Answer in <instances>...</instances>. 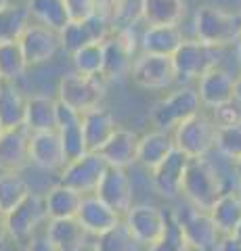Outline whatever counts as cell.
I'll use <instances>...</instances> for the list:
<instances>
[{
	"mask_svg": "<svg viewBox=\"0 0 241 251\" xmlns=\"http://www.w3.org/2000/svg\"><path fill=\"white\" fill-rule=\"evenodd\" d=\"M235 103L241 105V74L235 77Z\"/></svg>",
	"mask_w": 241,
	"mask_h": 251,
	"instance_id": "43",
	"label": "cell"
},
{
	"mask_svg": "<svg viewBox=\"0 0 241 251\" xmlns=\"http://www.w3.org/2000/svg\"><path fill=\"white\" fill-rule=\"evenodd\" d=\"M46 218L49 216H46L44 197L38 193H32L17 209H13L11 214L4 216L6 232H9V237L15 243L27 245L38 234V226H40Z\"/></svg>",
	"mask_w": 241,
	"mask_h": 251,
	"instance_id": "11",
	"label": "cell"
},
{
	"mask_svg": "<svg viewBox=\"0 0 241 251\" xmlns=\"http://www.w3.org/2000/svg\"><path fill=\"white\" fill-rule=\"evenodd\" d=\"M0 82H2V80H0Z\"/></svg>",
	"mask_w": 241,
	"mask_h": 251,
	"instance_id": "51",
	"label": "cell"
},
{
	"mask_svg": "<svg viewBox=\"0 0 241 251\" xmlns=\"http://www.w3.org/2000/svg\"><path fill=\"white\" fill-rule=\"evenodd\" d=\"M26 251H59V249L51 243V239L46 237V232H42V234H36V237L27 243Z\"/></svg>",
	"mask_w": 241,
	"mask_h": 251,
	"instance_id": "41",
	"label": "cell"
},
{
	"mask_svg": "<svg viewBox=\"0 0 241 251\" xmlns=\"http://www.w3.org/2000/svg\"><path fill=\"white\" fill-rule=\"evenodd\" d=\"M130 80L136 88L149 92H164L176 84V74L172 65V57L141 52L132 63Z\"/></svg>",
	"mask_w": 241,
	"mask_h": 251,
	"instance_id": "7",
	"label": "cell"
},
{
	"mask_svg": "<svg viewBox=\"0 0 241 251\" xmlns=\"http://www.w3.org/2000/svg\"><path fill=\"white\" fill-rule=\"evenodd\" d=\"M227 191L224 182L212 163L204 159H191L183 180V197L189 205L201 211H210L220 195Z\"/></svg>",
	"mask_w": 241,
	"mask_h": 251,
	"instance_id": "2",
	"label": "cell"
},
{
	"mask_svg": "<svg viewBox=\"0 0 241 251\" xmlns=\"http://www.w3.org/2000/svg\"><path fill=\"white\" fill-rule=\"evenodd\" d=\"M216 228L222 237H233L235 230L241 224V197L235 193V188L224 191L220 195V199L214 203V207L210 209Z\"/></svg>",
	"mask_w": 241,
	"mask_h": 251,
	"instance_id": "31",
	"label": "cell"
},
{
	"mask_svg": "<svg viewBox=\"0 0 241 251\" xmlns=\"http://www.w3.org/2000/svg\"><path fill=\"white\" fill-rule=\"evenodd\" d=\"M138 140H141V136H138L136 132L126 130V128H118L113 132V136L103 145L99 155L103 157L109 168L126 170L132 163H136Z\"/></svg>",
	"mask_w": 241,
	"mask_h": 251,
	"instance_id": "20",
	"label": "cell"
},
{
	"mask_svg": "<svg viewBox=\"0 0 241 251\" xmlns=\"http://www.w3.org/2000/svg\"><path fill=\"white\" fill-rule=\"evenodd\" d=\"M27 99L17 82H0V124L4 130L26 128Z\"/></svg>",
	"mask_w": 241,
	"mask_h": 251,
	"instance_id": "22",
	"label": "cell"
},
{
	"mask_svg": "<svg viewBox=\"0 0 241 251\" xmlns=\"http://www.w3.org/2000/svg\"><path fill=\"white\" fill-rule=\"evenodd\" d=\"M174 145L189 159H204L216 149V124L206 113H195L176 126L172 132Z\"/></svg>",
	"mask_w": 241,
	"mask_h": 251,
	"instance_id": "6",
	"label": "cell"
},
{
	"mask_svg": "<svg viewBox=\"0 0 241 251\" xmlns=\"http://www.w3.org/2000/svg\"><path fill=\"white\" fill-rule=\"evenodd\" d=\"M6 237H9V232H6V222H4V216H0V243H2Z\"/></svg>",
	"mask_w": 241,
	"mask_h": 251,
	"instance_id": "44",
	"label": "cell"
},
{
	"mask_svg": "<svg viewBox=\"0 0 241 251\" xmlns=\"http://www.w3.org/2000/svg\"><path fill=\"white\" fill-rule=\"evenodd\" d=\"M124 226L132 234V239L136 241V245L149 249L166 232L168 211L149 205V203H138V205H132L128 214L124 216Z\"/></svg>",
	"mask_w": 241,
	"mask_h": 251,
	"instance_id": "10",
	"label": "cell"
},
{
	"mask_svg": "<svg viewBox=\"0 0 241 251\" xmlns=\"http://www.w3.org/2000/svg\"><path fill=\"white\" fill-rule=\"evenodd\" d=\"M233 170H235V176H237V180H241V159H237L235 163H233Z\"/></svg>",
	"mask_w": 241,
	"mask_h": 251,
	"instance_id": "45",
	"label": "cell"
},
{
	"mask_svg": "<svg viewBox=\"0 0 241 251\" xmlns=\"http://www.w3.org/2000/svg\"><path fill=\"white\" fill-rule=\"evenodd\" d=\"M107 163L99 153H84L78 159L65 163V168L59 172V184H65L82 195H95L101 180L107 172Z\"/></svg>",
	"mask_w": 241,
	"mask_h": 251,
	"instance_id": "9",
	"label": "cell"
},
{
	"mask_svg": "<svg viewBox=\"0 0 241 251\" xmlns=\"http://www.w3.org/2000/svg\"><path fill=\"white\" fill-rule=\"evenodd\" d=\"M44 232L59 251H82L90 237L84 230V226L78 222V218L49 220V226H46Z\"/></svg>",
	"mask_w": 241,
	"mask_h": 251,
	"instance_id": "25",
	"label": "cell"
},
{
	"mask_svg": "<svg viewBox=\"0 0 241 251\" xmlns=\"http://www.w3.org/2000/svg\"><path fill=\"white\" fill-rule=\"evenodd\" d=\"M237 63H239V67H241V40L237 42Z\"/></svg>",
	"mask_w": 241,
	"mask_h": 251,
	"instance_id": "47",
	"label": "cell"
},
{
	"mask_svg": "<svg viewBox=\"0 0 241 251\" xmlns=\"http://www.w3.org/2000/svg\"><path fill=\"white\" fill-rule=\"evenodd\" d=\"M134 247H136V241L132 239V234L122 222L111 232L103 234V237H97V243L92 249L95 251H134Z\"/></svg>",
	"mask_w": 241,
	"mask_h": 251,
	"instance_id": "38",
	"label": "cell"
},
{
	"mask_svg": "<svg viewBox=\"0 0 241 251\" xmlns=\"http://www.w3.org/2000/svg\"><path fill=\"white\" fill-rule=\"evenodd\" d=\"M199 100L206 109H218L235 100V77L224 67H214L197 82Z\"/></svg>",
	"mask_w": 241,
	"mask_h": 251,
	"instance_id": "17",
	"label": "cell"
},
{
	"mask_svg": "<svg viewBox=\"0 0 241 251\" xmlns=\"http://www.w3.org/2000/svg\"><path fill=\"white\" fill-rule=\"evenodd\" d=\"M19 44H21V50L26 54V61L29 67L44 65L51 59H55L59 49H63L59 31L38 25L34 21H29V25L23 29V34L19 36Z\"/></svg>",
	"mask_w": 241,
	"mask_h": 251,
	"instance_id": "12",
	"label": "cell"
},
{
	"mask_svg": "<svg viewBox=\"0 0 241 251\" xmlns=\"http://www.w3.org/2000/svg\"><path fill=\"white\" fill-rule=\"evenodd\" d=\"M216 251H241V241L235 237H222Z\"/></svg>",
	"mask_w": 241,
	"mask_h": 251,
	"instance_id": "42",
	"label": "cell"
},
{
	"mask_svg": "<svg viewBox=\"0 0 241 251\" xmlns=\"http://www.w3.org/2000/svg\"><path fill=\"white\" fill-rule=\"evenodd\" d=\"M220 49H212L195 38H185V42L178 46L172 54V65L176 74V84L189 86L191 82H199L210 69L218 67Z\"/></svg>",
	"mask_w": 241,
	"mask_h": 251,
	"instance_id": "3",
	"label": "cell"
},
{
	"mask_svg": "<svg viewBox=\"0 0 241 251\" xmlns=\"http://www.w3.org/2000/svg\"><path fill=\"white\" fill-rule=\"evenodd\" d=\"M2 132H4V128H2V124H0V134H2Z\"/></svg>",
	"mask_w": 241,
	"mask_h": 251,
	"instance_id": "50",
	"label": "cell"
},
{
	"mask_svg": "<svg viewBox=\"0 0 241 251\" xmlns=\"http://www.w3.org/2000/svg\"><path fill=\"white\" fill-rule=\"evenodd\" d=\"M72 21H84L97 15V0H65Z\"/></svg>",
	"mask_w": 241,
	"mask_h": 251,
	"instance_id": "40",
	"label": "cell"
},
{
	"mask_svg": "<svg viewBox=\"0 0 241 251\" xmlns=\"http://www.w3.org/2000/svg\"><path fill=\"white\" fill-rule=\"evenodd\" d=\"M235 193L241 197V180H237V184H235Z\"/></svg>",
	"mask_w": 241,
	"mask_h": 251,
	"instance_id": "48",
	"label": "cell"
},
{
	"mask_svg": "<svg viewBox=\"0 0 241 251\" xmlns=\"http://www.w3.org/2000/svg\"><path fill=\"white\" fill-rule=\"evenodd\" d=\"M189 161L191 159L183 151L174 149L172 155L151 172L153 191L164 199H176L178 195H183V180L187 168H189Z\"/></svg>",
	"mask_w": 241,
	"mask_h": 251,
	"instance_id": "14",
	"label": "cell"
},
{
	"mask_svg": "<svg viewBox=\"0 0 241 251\" xmlns=\"http://www.w3.org/2000/svg\"><path fill=\"white\" fill-rule=\"evenodd\" d=\"M105 88H107V80L103 75L86 77V75L72 72L59 80L57 99L84 115L92 111V109L101 107V103L105 99Z\"/></svg>",
	"mask_w": 241,
	"mask_h": 251,
	"instance_id": "5",
	"label": "cell"
},
{
	"mask_svg": "<svg viewBox=\"0 0 241 251\" xmlns=\"http://www.w3.org/2000/svg\"><path fill=\"white\" fill-rule=\"evenodd\" d=\"M147 251H191L189 243H187V239H185V232H183L181 226H178L172 211H168L166 232L161 234V239L155 243V245H151Z\"/></svg>",
	"mask_w": 241,
	"mask_h": 251,
	"instance_id": "37",
	"label": "cell"
},
{
	"mask_svg": "<svg viewBox=\"0 0 241 251\" xmlns=\"http://www.w3.org/2000/svg\"><path fill=\"white\" fill-rule=\"evenodd\" d=\"M29 132L26 128L4 130L0 134V170L2 172H17L26 170L29 159Z\"/></svg>",
	"mask_w": 241,
	"mask_h": 251,
	"instance_id": "19",
	"label": "cell"
},
{
	"mask_svg": "<svg viewBox=\"0 0 241 251\" xmlns=\"http://www.w3.org/2000/svg\"><path fill=\"white\" fill-rule=\"evenodd\" d=\"M183 42H185V36L178 25L145 27L141 31V52L172 57Z\"/></svg>",
	"mask_w": 241,
	"mask_h": 251,
	"instance_id": "27",
	"label": "cell"
},
{
	"mask_svg": "<svg viewBox=\"0 0 241 251\" xmlns=\"http://www.w3.org/2000/svg\"><path fill=\"white\" fill-rule=\"evenodd\" d=\"M26 130L29 132V134L59 130L57 97H49V94H34V97L27 99Z\"/></svg>",
	"mask_w": 241,
	"mask_h": 251,
	"instance_id": "24",
	"label": "cell"
},
{
	"mask_svg": "<svg viewBox=\"0 0 241 251\" xmlns=\"http://www.w3.org/2000/svg\"><path fill=\"white\" fill-rule=\"evenodd\" d=\"M103 54H105V65H103V77L107 82L120 80L124 75H130L134 54L128 50V46L120 40V36L113 34L103 42Z\"/></svg>",
	"mask_w": 241,
	"mask_h": 251,
	"instance_id": "28",
	"label": "cell"
},
{
	"mask_svg": "<svg viewBox=\"0 0 241 251\" xmlns=\"http://www.w3.org/2000/svg\"><path fill=\"white\" fill-rule=\"evenodd\" d=\"M78 222L84 226L90 237H103V234L111 232L113 228L124 222V216H120L115 209H111L107 203L101 201L97 195H86L82 201L80 214H78Z\"/></svg>",
	"mask_w": 241,
	"mask_h": 251,
	"instance_id": "15",
	"label": "cell"
},
{
	"mask_svg": "<svg viewBox=\"0 0 241 251\" xmlns=\"http://www.w3.org/2000/svg\"><path fill=\"white\" fill-rule=\"evenodd\" d=\"M201 107L204 105L199 100L197 88L178 86V88L170 90V94H166L160 103H155L151 111V122L155 126V130L174 132L178 124H183L191 115L199 113Z\"/></svg>",
	"mask_w": 241,
	"mask_h": 251,
	"instance_id": "4",
	"label": "cell"
},
{
	"mask_svg": "<svg viewBox=\"0 0 241 251\" xmlns=\"http://www.w3.org/2000/svg\"><path fill=\"white\" fill-rule=\"evenodd\" d=\"M11 6H13L11 0H0V13L6 11V9H11Z\"/></svg>",
	"mask_w": 241,
	"mask_h": 251,
	"instance_id": "46",
	"label": "cell"
},
{
	"mask_svg": "<svg viewBox=\"0 0 241 251\" xmlns=\"http://www.w3.org/2000/svg\"><path fill=\"white\" fill-rule=\"evenodd\" d=\"M29 195H32L29 184L21 174H17V172H2L0 174V216H6L13 209H17Z\"/></svg>",
	"mask_w": 241,
	"mask_h": 251,
	"instance_id": "32",
	"label": "cell"
},
{
	"mask_svg": "<svg viewBox=\"0 0 241 251\" xmlns=\"http://www.w3.org/2000/svg\"><path fill=\"white\" fill-rule=\"evenodd\" d=\"M113 34V27L109 21H105L101 15H95L84 21H69V25L61 31V46L74 54L84 46L101 44Z\"/></svg>",
	"mask_w": 241,
	"mask_h": 251,
	"instance_id": "13",
	"label": "cell"
},
{
	"mask_svg": "<svg viewBox=\"0 0 241 251\" xmlns=\"http://www.w3.org/2000/svg\"><path fill=\"white\" fill-rule=\"evenodd\" d=\"M143 2V23L147 27L158 25H178L187 15L185 0H141Z\"/></svg>",
	"mask_w": 241,
	"mask_h": 251,
	"instance_id": "29",
	"label": "cell"
},
{
	"mask_svg": "<svg viewBox=\"0 0 241 251\" xmlns=\"http://www.w3.org/2000/svg\"><path fill=\"white\" fill-rule=\"evenodd\" d=\"M29 159H32L36 168L46 172L63 170L67 163V157H65L63 143H61L59 130L36 132V134L29 136Z\"/></svg>",
	"mask_w": 241,
	"mask_h": 251,
	"instance_id": "18",
	"label": "cell"
},
{
	"mask_svg": "<svg viewBox=\"0 0 241 251\" xmlns=\"http://www.w3.org/2000/svg\"><path fill=\"white\" fill-rule=\"evenodd\" d=\"M212 120L216 124V128H224V126H233L241 122V105L239 103H227L212 111Z\"/></svg>",
	"mask_w": 241,
	"mask_h": 251,
	"instance_id": "39",
	"label": "cell"
},
{
	"mask_svg": "<svg viewBox=\"0 0 241 251\" xmlns=\"http://www.w3.org/2000/svg\"><path fill=\"white\" fill-rule=\"evenodd\" d=\"M97 197L115 209L120 216H126L132 207V180L126 170L122 168H107L99 188L95 191Z\"/></svg>",
	"mask_w": 241,
	"mask_h": 251,
	"instance_id": "16",
	"label": "cell"
},
{
	"mask_svg": "<svg viewBox=\"0 0 241 251\" xmlns=\"http://www.w3.org/2000/svg\"><path fill=\"white\" fill-rule=\"evenodd\" d=\"M239 15H241V13H239Z\"/></svg>",
	"mask_w": 241,
	"mask_h": 251,
	"instance_id": "52",
	"label": "cell"
},
{
	"mask_svg": "<svg viewBox=\"0 0 241 251\" xmlns=\"http://www.w3.org/2000/svg\"><path fill=\"white\" fill-rule=\"evenodd\" d=\"M27 13L29 19L38 25H44L53 31H63L72 17H69L65 0H27Z\"/></svg>",
	"mask_w": 241,
	"mask_h": 251,
	"instance_id": "30",
	"label": "cell"
},
{
	"mask_svg": "<svg viewBox=\"0 0 241 251\" xmlns=\"http://www.w3.org/2000/svg\"><path fill=\"white\" fill-rule=\"evenodd\" d=\"M42 197H44V207H46L49 220H65V218H78L82 201L86 195L57 182L55 186H51Z\"/></svg>",
	"mask_w": 241,
	"mask_h": 251,
	"instance_id": "26",
	"label": "cell"
},
{
	"mask_svg": "<svg viewBox=\"0 0 241 251\" xmlns=\"http://www.w3.org/2000/svg\"><path fill=\"white\" fill-rule=\"evenodd\" d=\"M233 237H235V239H239V241H241V224H239V228L235 230V234H233Z\"/></svg>",
	"mask_w": 241,
	"mask_h": 251,
	"instance_id": "49",
	"label": "cell"
},
{
	"mask_svg": "<svg viewBox=\"0 0 241 251\" xmlns=\"http://www.w3.org/2000/svg\"><path fill=\"white\" fill-rule=\"evenodd\" d=\"M216 151L233 163L241 159V122L216 128Z\"/></svg>",
	"mask_w": 241,
	"mask_h": 251,
	"instance_id": "36",
	"label": "cell"
},
{
	"mask_svg": "<svg viewBox=\"0 0 241 251\" xmlns=\"http://www.w3.org/2000/svg\"><path fill=\"white\" fill-rule=\"evenodd\" d=\"M115 130H118V126H115L113 115L103 107H97L82 115V132L90 153H99L103 145L113 136Z\"/></svg>",
	"mask_w": 241,
	"mask_h": 251,
	"instance_id": "23",
	"label": "cell"
},
{
	"mask_svg": "<svg viewBox=\"0 0 241 251\" xmlns=\"http://www.w3.org/2000/svg\"><path fill=\"white\" fill-rule=\"evenodd\" d=\"M72 65H74V72L80 74V75H86V77L103 75V65H105L103 42L84 46V49L74 52L72 54Z\"/></svg>",
	"mask_w": 241,
	"mask_h": 251,
	"instance_id": "34",
	"label": "cell"
},
{
	"mask_svg": "<svg viewBox=\"0 0 241 251\" xmlns=\"http://www.w3.org/2000/svg\"><path fill=\"white\" fill-rule=\"evenodd\" d=\"M27 6H11L0 13V42L2 40H19L23 29L29 25Z\"/></svg>",
	"mask_w": 241,
	"mask_h": 251,
	"instance_id": "35",
	"label": "cell"
},
{
	"mask_svg": "<svg viewBox=\"0 0 241 251\" xmlns=\"http://www.w3.org/2000/svg\"><path fill=\"white\" fill-rule=\"evenodd\" d=\"M174 149H176V145H174L172 132L149 130V132H145V134H141V140H138L136 163L143 166L145 170L153 172L161 161H166L168 157L172 155Z\"/></svg>",
	"mask_w": 241,
	"mask_h": 251,
	"instance_id": "21",
	"label": "cell"
},
{
	"mask_svg": "<svg viewBox=\"0 0 241 251\" xmlns=\"http://www.w3.org/2000/svg\"><path fill=\"white\" fill-rule=\"evenodd\" d=\"M178 226L185 232L191 251H216L222 234L216 228L210 211L195 209L193 205H185L172 211Z\"/></svg>",
	"mask_w": 241,
	"mask_h": 251,
	"instance_id": "8",
	"label": "cell"
},
{
	"mask_svg": "<svg viewBox=\"0 0 241 251\" xmlns=\"http://www.w3.org/2000/svg\"><path fill=\"white\" fill-rule=\"evenodd\" d=\"M193 29H195V40L212 49L237 46L241 40V15L229 13L214 4H204L195 11Z\"/></svg>",
	"mask_w": 241,
	"mask_h": 251,
	"instance_id": "1",
	"label": "cell"
},
{
	"mask_svg": "<svg viewBox=\"0 0 241 251\" xmlns=\"http://www.w3.org/2000/svg\"><path fill=\"white\" fill-rule=\"evenodd\" d=\"M26 54L21 50L19 40H2L0 42V80L17 82L27 69Z\"/></svg>",
	"mask_w": 241,
	"mask_h": 251,
	"instance_id": "33",
	"label": "cell"
}]
</instances>
